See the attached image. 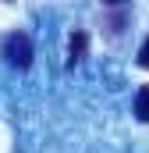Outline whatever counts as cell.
<instances>
[{
  "mask_svg": "<svg viewBox=\"0 0 149 153\" xmlns=\"http://www.w3.org/2000/svg\"><path fill=\"white\" fill-rule=\"evenodd\" d=\"M85 50H89V36H85V32H74V36H71V46H68V53H71L68 64H71V68L85 57Z\"/></svg>",
  "mask_w": 149,
  "mask_h": 153,
  "instance_id": "cell-2",
  "label": "cell"
},
{
  "mask_svg": "<svg viewBox=\"0 0 149 153\" xmlns=\"http://www.w3.org/2000/svg\"><path fill=\"white\" fill-rule=\"evenodd\" d=\"M139 64H142V68H149V36H146V43L139 46Z\"/></svg>",
  "mask_w": 149,
  "mask_h": 153,
  "instance_id": "cell-4",
  "label": "cell"
},
{
  "mask_svg": "<svg viewBox=\"0 0 149 153\" xmlns=\"http://www.w3.org/2000/svg\"><path fill=\"white\" fill-rule=\"evenodd\" d=\"M0 53L7 57V64H11V68H29V64H32V57H36L29 32H7L4 43H0Z\"/></svg>",
  "mask_w": 149,
  "mask_h": 153,
  "instance_id": "cell-1",
  "label": "cell"
},
{
  "mask_svg": "<svg viewBox=\"0 0 149 153\" xmlns=\"http://www.w3.org/2000/svg\"><path fill=\"white\" fill-rule=\"evenodd\" d=\"M135 117L139 121H149V85H142L139 96H135Z\"/></svg>",
  "mask_w": 149,
  "mask_h": 153,
  "instance_id": "cell-3",
  "label": "cell"
}]
</instances>
